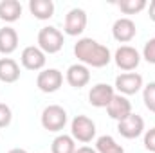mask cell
I'll list each match as a JSON object with an SVG mask.
<instances>
[{
  "label": "cell",
  "instance_id": "cell-7",
  "mask_svg": "<svg viewBox=\"0 0 155 153\" xmlns=\"http://www.w3.org/2000/svg\"><path fill=\"white\" fill-rule=\"evenodd\" d=\"M143 88V76L137 72H124L116 77V90L121 96H134Z\"/></svg>",
  "mask_w": 155,
  "mask_h": 153
},
{
  "label": "cell",
  "instance_id": "cell-9",
  "mask_svg": "<svg viewBox=\"0 0 155 153\" xmlns=\"http://www.w3.org/2000/svg\"><path fill=\"white\" fill-rule=\"evenodd\" d=\"M87 27V13L79 7H74L67 13L65 16V25H63V31L65 34L69 36H79Z\"/></svg>",
  "mask_w": 155,
  "mask_h": 153
},
{
  "label": "cell",
  "instance_id": "cell-28",
  "mask_svg": "<svg viewBox=\"0 0 155 153\" xmlns=\"http://www.w3.org/2000/svg\"><path fill=\"white\" fill-rule=\"evenodd\" d=\"M7 153H27L24 148H13V150H9Z\"/></svg>",
  "mask_w": 155,
  "mask_h": 153
},
{
  "label": "cell",
  "instance_id": "cell-1",
  "mask_svg": "<svg viewBox=\"0 0 155 153\" xmlns=\"http://www.w3.org/2000/svg\"><path fill=\"white\" fill-rule=\"evenodd\" d=\"M74 54L85 67H94V69H103L110 63L112 56L108 47L101 45L99 41L92 38H79L74 45Z\"/></svg>",
  "mask_w": 155,
  "mask_h": 153
},
{
  "label": "cell",
  "instance_id": "cell-18",
  "mask_svg": "<svg viewBox=\"0 0 155 153\" xmlns=\"http://www.w3.org/2000/svg\"><path fill=\"white\" fill-rule=\"evenodd\" d=\"M29 11L38 20H49L54 15V2L52 0H31Z\"/></svg>",
  "mask_w": 155,
  "mask_h": 153
},
{
  "label": "cell",
  "instance_id": "cell-12",
  "mask_svg": "<svg viewBox=\"0 0 155 153\" xmlns=\"http://www.w3.org/2000/svg\"><path fill=\"white\" fill-rule=\"evenodd\" d=\"M112 34H114V38L117 41L128 43V41H132V40L135 38L137 27H135L134 20H130V18H119L112 25Z\"/></svg>",
  "mask_w": 155,
  "mask_h": 153
},
{
  "label": "cell",
  "instance_id": "cell-15",
  "mask_svg": "<svg viewBox=\"0 0 155 153\" xmlns=\"http://www.w3.org/2000/svg\"><path fill=\"white\" fill-rule=\"evenodd\" d=\"M20 79V67L13 58L0 60V81L2 83H16Z\"/></svg>",
  "mask_w": 155,
  "mask_h": 153
},
{
  "label": "cell",
  "instance_id": "cell-17",
  "mask_svg": "<svg viewBox=\"0 0 155 153\" xmlns=\"http://www.w3.org/2000/svg\"><path fill=\"white\" fill-rule=\"evenodd\" d=\"M16 49H18V33L13 27H2L0 29V52L13 54Z\"/></svg>",
  "mask_w": 155,
  "mask_h": 153
},
{
  "label": "cell",
  "instance_id": "cell-5",
  "mask_svg": "<svg viewBox=\"0 0 155 153\" xmlns=\"http://www.w3.org/2000/svg\"><path fill=\"white\" fill-rule=\"evenodd\" d=\"M114 60H116V65L121 70L132 72V70H135V69L139 67V63H141V54H139L137 49H134V47H130V45H121L116 50V54H114Z\"/></svg>",
  "mask_w": 155,
  "mask_h": 153
},
{
  "label": "cell",
  "instance_id": "cell-3",
  "mask_svg": "<svg viewBox=\"0 0 155 153\" xmlns=\"http://www.w3.org/2000/svg\"><path fill=\"white\" fill-rule=\"evenodd\" d=\"M67 124V112L60 105H49L41 112V126L47 132H61Z\"/></svg>",
  "mask_w": 155,
  "mask_h": 153
},
{
  "label": "cell",
  "instance_id": "cell-2",
  "mask_svg": "<svg viewBox=\"0 0 155 153\" xmlns=\"http://www.w3.org/2000/svg\"><path fill=\"white\" fill-rule=\"evenodd\" d=\"M38 47L45 54H56L63 47V34L52 25L41 27L38 33Z\"/></svg>",
  "mask_w": 155,
  "mask_h": 153
},
{
  "label": "cell",
  "instance_id": "cell-22",
  "mask_svg": "<svg viewBox=\"0 0 155 153\" xmlns=\"http://www.w3.org/2000/svg\"><path fill=\"white\" fill-rule=\"evenodd\" d=\"M143 101H144V106L155 114V81H150L144 90H143Z\"/></svg>",
  "mask_w": 155,
  "mask_h": 153
},
{
  "label": "cell",
  "instance_id": "cell-13",
  "mask_svg": "<svg viewBox=\"0 0 155 153\" xmlns=\"http://www.w3.org/2000/svg\"><path fill=\"white\" fill-rule=\"evenodd\" d=\"M107 112L108 115L114 119V121H123L126 119L128 115L132 114V103L126 99V96H121V94H116L114 99L110 101V105L107 106Z\"/></svg>",
  "mask_w": 155,
  "mask_h": 153
},
{
  "label": "cell",
  "instance_id": "cell-20",
  "mask_svg": "<svg viewBox=\"0 0 155 153\" xmlns=\"http://www.w3.org/2000/svg\"><path fill=\"white\" fill-rule=\"evenodd\" d=\"M96 151L97 153H124L123 146L117 144L114 141V137L110 135H101L96 141Z\"/></svg>",
  "mask_w": 155,
  "mask_h": 153
},
{
  "label": "cell",
  "instance_id": "cell-23",
  "mask_svg": "<svg viewBox=\"0 0 155 153\" xmlns=\"http://www.w3.org/2000/svg\"><path fill=\"white\" fill-rule=\"evenodd\" d=\"M143 58H144L148 63L155 65V38H150L146 43H144V49H143Z\"/></svg>",
  "mask_w": 155,
  "mask_h": 153
},
{
  "label": "cell",
  "instance_id": "cell-24",
  "mask_svg": "<svg viewBox=\"0 0 155 153\" xmlns=\"http://www.w3.org/2000/svg\"><path fill=\"white\" fill-rule=\"evenodd\" d=\"M11 119H13L11 108L5 103H0V128H7L11 124Z\"/></svg>",
  "mask_w": 155,
  "mask_h": 153
},
{
  "label": "cell",
  "instance_id": "cell-16",
  "mask_svg": "<svg viewBox=\"0 0 155 153\" xmlns=\"http://www.w3.org/2000/svg\"><path fill=\"white\" fill-rule=\"evenodd\" d=\"M22 16V4L18 0H2L0 2V20L13 24Z\"/></svg>",
  "mask_w": 155,
  "mask_h": 153
},
{
  "label": "cell",
  "instance_id": "cell-14",
  "mask_svg": "<svg viewBox=\"0 0 155 153\" xmlns=\"http://www.w3.org/2000/svg\"><path fill=\"white\" fill-rule=\"evenodd\" d=\"M65 79L72 88H83L90 81V70H88V67H85L81 63H74L67 69Z\"/></svg>",
  "mask_w": 155,
  "mask_h": 153
},
{
  "label": "cell",
  "instance_id": "cell-25",
  "mask_svg": "<svg viewBox=\"0 0 155 153\" xmlns=\"http://www.w3.org/2000/svg\"><path fill=\"white\" fill-rule=\"evenodd\" d=\"M144 148L150 153H155V128L148 130L144 133Z\"/></svg>",
  "mask_w": 155,
  "mask_h": 153
},
{
  "label": "cell",
  "instance_id": "cell-10",
  "mask_svg": "<svg viewBox=\"0 0 155 153\" xmlns=\"http://www.w3.org/2000/svg\"><path fill=\"white\" fill-rule=\"evenodd\" d=\"M114 96H116L114 86H110L107 83H97L88 92V103L96 108H107L110 105V101L114 99Z\"/></svg>",
  "mask_w": 155,
  "mask_h": 153
},
{
  "label": "cell",
  "instance_id": "cell-19",
  "mask_svg": "<svg viewBox=\"0 0 155 153\" xmlns=\"http://www.w3.org/2000/svg\"><path fill=\"white\" fill-rule=\"evenodd\" d=\"M52 153H76V142L72 139V135H58L54 141H52V146H51Z\"/></svg>",
  "mask_w": 155,
  "mask_h": 153
},
{
  "label": "cell",
  "instance_id": "cell-8",
  "mask_svg": "<svg viewBox=\"0 0 155 153\" xmlns=\"http://www.w3.org/2000/svg\"><path fill=\"white\" fill-rule=\"evenodd\" d=\"M117 132L124 139H137L144 132V121L137 114H130L126 119L117 122Z\"/></svg>",
  "mask_w": 155,
  "mask_h": 153
},
{
  "label": "cell",
  "instance_id": "cell-4",
  "mask_svg": "<svg viewBox=\"0 0 155 153\" xmlns=\"http://www.w3.org/2000/svg\"><path fill=\"white\" fill-rule=\"evenodd\" d=\"M71 133H72L74 141L87 144L96 137V124L87 115H76L72 119V124H71Z\"/></svg>",
  "mask_w": 155,
  "mask_h": 153
},
{
  "label": "cell",
  "instance_id": "cell-6",
  "mask_svg": "<svg viewBox=\"0 0 155 153\" xmlns=\"http://www.w3.org/2000/svg\"><path fill=\"white\" fill-rule=\"evenodd\" d=\"M61 85H63V74L58 69H45L36 77V86L45 94H52L60 90Z\"/></svg>",
  "mask_w": 155,
  "mask_h": 153
},
{
  "label": "cell",
  "instance_id": "cell-27",
  "mask_svg": "<svg viewBox=\"0 0 155 153\" xmlns=\"http://www.w3.org/2000/svg\"><path fill=\"white\" fill-rule=\"evenodd\" d=\"M76 153H97V151L88 148V146H81V148H76Z\"/></svg>",
  "mask_w": 155,
  "mask_h": 153
},
{
  "label": "cell",
  "instance_id": "cell-11",
  "mask_svg": "<svg viewBox=\"0 0 155 153\" xmlns=\"http://www.w3.org/2000/svg\"><path fill=\"white\" fill-rule=\"evenodd\" d=\"M20 61L24 65V69L27 70H41L45 67V52L40 49V47H35V45H29L22 50V56H20Z\"/></svg>",
  "mask_w": 155,
  "mask_h": 153
},
{
  "label": "cell",
  "instance_id": "cell-26",
  "mask_svg": "<svg viewBox=\"0 0 155 153\" xmlns=\"http://www.w3.org/2000/svg\"><path fill=\"white\" fill-rule=\"evenodd\" d=\"M148 16H150V20L155 22V0L150 2V7H148Z\"/></svg>",
  "mask_w": 155,
  "mask_h": 153
},
{
  "label": "cell",
  "instance_id": "cell-21",
  "mask_svg": "<svg viewBox=\"0 0 155 153\" xmlns=\"http://www.w3.org/2000/svg\"><path fill=\"white\" fill-rule=\"evenodd\" d=\"M117 5L124 15H137L146 7V0H121Z\"/></svg>",
  "mask_w": 155,
  "mask_h": 153
}]
</instances>
